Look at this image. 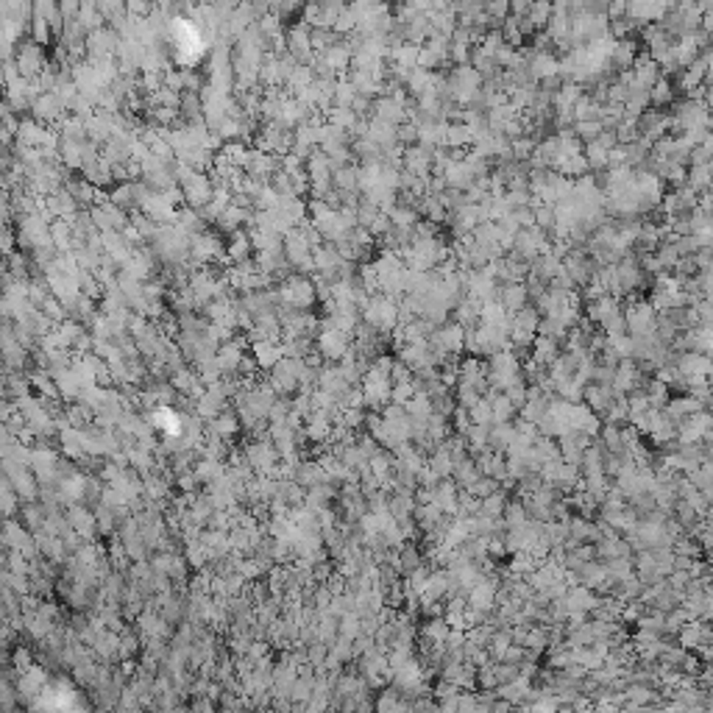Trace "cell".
Returning <instances> with one entry per match:
<instances>
[{
	"instance_id": "5",
	"label": "cell",
	"mask_w": 713,
	"mask_h": 713,
	"mask_svg": "<svg viewBox=\"0 0 713 713\" xmlns=\"http://www.w3.org/2000/svg\"><path fill=\"white\" fill-rule=\"evenodd\" d=\"M449 59H452L454 64H468V59H471V45L449 39Z\"/></svg>"
},
{
	"instance_id": "1",
	"label": "cell",
	"mask_w": 713,
	"mask_h": 713,
	"mask_svg": "<svg viewBox=\"0 0 713 713\" xmlns=\"http://www.w3.org/2000/svg\"><path fill=\"white\" fill-rule=\"evenodd\" d=\"M630 73H632L630 92H632V90H650V87L661 79V70H658L655 59L647 56V53H638V59H635L632 67H630Z\"/></svg>"
},
{
	"instance_id": "3",
	"label": "cell",
	"mask_w": 713,
	"mask_h": 713,
	"mask_svg": "<svg viewBox=\"0 0 713 713\" xmlns=\"http://www.w3.org/2000/svg\"><path fill=\"white\" fill-rule=\"evenodd\" d=\"M552 12H554V3H552V0H532L524 17L530 20V26H532L535 31H543V28H546V23H549V17H552Z\"/></svg>"
},
{
	"instance_id": "2",
	"label": "cell",
	"mask_w": 713,
	"mask_h": 713,
	"mask_svg": "<svg viewBox=\"0 0 713 713\" xmlns=\"http://www.w3.org/2000/svg\"><path fill=\"white\" fill-rule=\"evenodd\" d=\"M638 53H641V48H638V42H635L632 37L616 39V42H613V50H610V64L619 67V70H630L632 61L638 59Z\"/></svg>"
},
{
	"instance_id": "4",
	"label": "cell",
	"mask_w": 713,
	"mask_h": 713,
	"mask_svg": "<svg viewBox=\"0 0 713 713\" xmlns=\"http://www.w3.org/2000/svg\"><path fill=\"white\" fill-rule=\"evenodd\" d=\"M647 95H650V103H652V106H658V109L669 106V103H672V98H674L672 84H669V79H663V76H661V79L647 90Z\"/></svg>"
}]
</instances>
